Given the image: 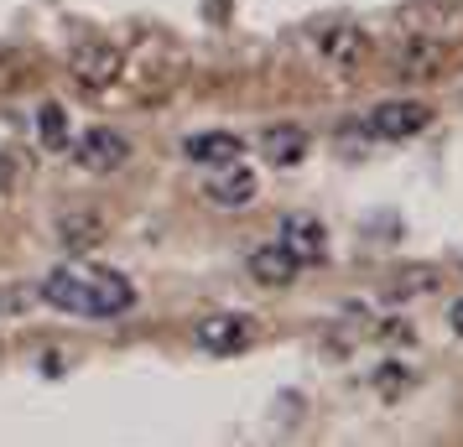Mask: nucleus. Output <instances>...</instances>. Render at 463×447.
Masks as SVG:
<instances>
[{"mask_svg":"<svg viewBox=\"0 0 463 447\" xmlns=\"http://www.w3.org/2000/svg\"><path fill=\"white\" fill-rule=\"evenodd\" d=\"M68 151H73V162L84 172H99V177H105V172H120L130 162V141L115 126H89L84 135H73Z\"/></svg>","mask_w":463,"mask_h":447,"instance_id":"423d86ee","label":"nucleus"},{"mask_svg":"<svg viewBox=\"0 0 463 447\" xmlns=\"http://www.w3.org/2000/svg\"><path fill=\"white\" fill-rule=\"evenodd\" d=\"M276 245H281L297 265H317V260L328 256V229H323V219H313V213H287Z\"/></svg>","mask_w":463,"mask_h":447,"instance_id":"6e6552de","label":"nucleus"},{"mask_svg":"<svg viewBox=\"0 0 463 447\" xmlns=\"http://www.w3.org/2000/svg\"><path fill=\"white\" fill-rule=\"evenodd\" d=\"M193 339H198L203 354L230 359V354H240V349L255 343V318H245V312H213V318H198Z\"/></svg>","mask_w":463,"mask_h":447,"instance_id":"0eeeda50","label":"nucleus"},{"mask_svg":"<svg viewBox=\"0 0 463 447\" xmlns=\"http://www.w3.org/2000/svg\"><path fill=\"white\" fill-rule=\"evenodd\" d=\"M427 126H432V105H421V99H380L364 115V130L375 141H406V135H417Z\"/></svg>","mask_w":463,"mask_h":447,"instance_id":"39448f33","label":"nucleus"},{"mask_svg":"<svg viewBox=\"0 0 463 447\" xmlns=\"http://www.w3.org/2000/svg\"><path fill=\"white\" fill-rule=\"evenodd\" d=\"M401 37H432V42H463V5L458 0H411L401 11Z\"/></svg>","mask_w":463,"mask_h":447,"instance_id":"f03ea898","label":"nucleus"},{"mask_svg":"<svg viewBox=\"0 0 463 447\" xmlns=\"http://www.w3.org/2000/svg\"><path fill=\"white\" fill-rule=\"evenodd\" d=\"M245 271H250L260 286H292L297 276H302V265H297L281 245H260V250H250V260H245Z\"/></svg>","mask_w":463,"mask_h":447,"instance_id":"ddd939ff","label":"nucleus"},{"mask_svg":"<svg viewBox=\"0 0 463 447\" xmlns=\"http://www.w3.org/2000/svg\"><path fill=\"white\" fill-rule=\"evenodd\" d=\"M317 58L334 68V73H359V68L370 63V37H364V26L354 22H334V26H317Z\"/></svg>","mask_w":463,"mask_h":447,"instance_id":"20e7f679","label":"nucleus"},{"mask_svg":"<svg viewBox=\"0 0 463 447\" xmlns=\"http://www.w3.org/2000/svg\"><path fill=\"white\" fill-rule=\"evenodd\" d=\"M58 239H63L68 250H89V245L105 239V219L99 213H63L58 219Z\"/></svg>","mask_w":463,"mask_h":447,"instance_id":"4468645a","label":"nucleus"},{"mask_svg":"<svg viewBox=\"0 0 463 447\" xmlns=\"http://www.w3.org/2000/svg\"><path fill=\"white\" fill-rule=\"evenodd\" d=\"M37 297L73 318H120L136 307V286L120 271H89V265H58L47 271Z\"/></svg>","mask_w":463,"mask_h":447,"instance_id":"f257e3e1","label":"nucleus"},{"mask_svg":"<svg viewBox=\"0 0 463 447\" xmlns=\"http://www.w3.org/2000/svg\"><path fill=\"white\" fill-rule=\"evenodd\" d=\"M37 135H43L47 151H68V146H73V135H68V115L58 105L37 109Z\"/></svg>","mask_w":463,"mask_h":447,"instance_id":"2eb2a0df","label":"nucleus"},{"mask_svg":"<svg viewBox=\"0 0 463 447\" xmlns=\"http://www.w3.org/2000/svg\"><path fill=\"white\" fill-rule=\"evenodd\" d=\"M120 73H126V58H120V47L115 42H99V37H89L68 52V79L89 94H99V88H115L120 84Z\"/></svg>","mask_w":463,"mask_h":447,"instance_id":"7ed1b4c3","label":"nucleus"},{"mask_svg":"<svg viewBox=\"0 0 463 447\" xmlns=\"http://www.w3.org/2000/svg\"><path fill=\"white\" fill-rule=\"evenodd\" d=\"M448 328H453V333H463V302H453V307H448Z\"/></svg>","mask_w":463,"mask_h":447,"instance_id":"f3484780","label":"nucleus"},{"mask_svg":"<svg viewBox=\"0 0 463 447\" xmlns=\"http://www.w3.org/2000/svg\"><path fill=\"white\" fill-rule=\"evenodd\" d=\"M203 192H209L213 209H250L255 203V172L250 167H219V177H209L203 182Z\"/></svg>","mask_w":463,"mask_h":447,"instance_id":"9b49d317","label":"nucleus"},{"mask_svg":"<svg viewBox=\"0 0 463 447\" xmlns=\"http://www.w3.org/2000/svg\"><path fill=\"white\" fill-rule=\"evenodd\" d=\"M448 58H453V47L432 42V37H401V47H396L401 73H411V79H432V73H442Z\"/></svg>","mask_w":463,"mask_h":447,"instance_id":"9d476101","label":"nucleus"},{"mask_svg":"<svg viewBox=\"0 0 463 447\" xmlns=\"http://www.w3.org/2000/svg\"><path fill=\"white\" fill-rule=\"evenodd\" d=\"M11 188H16V162L0 151V192H11Z\"/></svg>","mask_w":463,"mask_h":447,"instance_id":"dca6fc26","label":"nucleus"},{"mask_svg":"<svg viewBox=\"0 0 463 447\" xmlns=\"http://www.w3.org/2000/svg\"><path fill=\"white\" fill-rule=\"evenodd\" d=\"M183 156H188L193 167H234L240 156H245V141L240 135H230V130H198V135H188L183 141Z\"/></svg>","mask_w":463,"mask_h":447,"instance_id":"1a4fd4ad","label":"nucleus"},{"mask_svg":"<svg viewBox=\"0 0 463 447\" xmlns=\"http://www.w3.org/2000/svg\"><path fill=\"white\" fill-rule=\"evenodd\" d=\"M260 156H266L271 167H297V162L307 156V130L292 126V120L266 126V130H260Z\"/></svg>","mask_w":463,"mask_h":447,"instance_id":"f8f14e48","label":"nucleus"}]
</instances>
